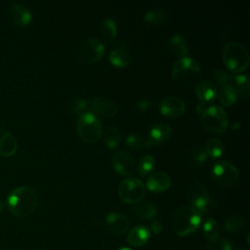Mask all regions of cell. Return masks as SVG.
I'll use <instances>...</instances> for the list:
<instances>
[{
  "instance_id": "obj_1",
  "label": "cell",
  "mask_w": 250,
  "mask_h": 250,
  "mask_svg": "<svg viewBox=\"0 0 250 250\" xmlns=\"http://www.w3.org/2000/svg\"><path fill=\"white\" fill-rule=\"evenodd\" d=\"M38 197L36 192L27 186H21L14 188L7 197L9 211L16 217H28L36 209Z\"/></svg>"
},
{
  "instance_id": "obj_2",
  "label": "cell",
  "mask_w": 250,
  "mask_h": 250,
  "mask_svg": "<svg viewBox=\"0 0 250 250\" xmlns=\"http://www.w3.org/2000/svg\"><path fill=\"white\" fill-rule=\"evenodd\" d=\"M201 215L192 206L185 205L177 209L172 219V229L179 236H187L197 229Z\"/></svg>"
},
{
  "instance_id": "obj_3",
  "label": "cell",
  "mask_w": 250,
  "mask_h": 250,
  "mask_svg": "<svg viewBox=\"0 0 250 250\" xmlns=\"http://www.w3.org/2000/svg\"><path fill=\"white\" fill-rule=\"evenodd\" d=\"M201 68L197 61L190 57H182L174 63L171 76L180 86L189 87L200 77Z\"/></svg>"
},
{
  "instance_id": "obj_4",
  "label": "cell",
  "mask_w": 250,
  "mask_h": 250,
  "mask_svg": "<svg viewBox=\"0 0 250 250\" xmlns=\"http://www.w3.org/2000/svg\"><path fill=\"white\" fill-rule=\"evenodd\" d=\"M223 61L229 70L242 72L249 64V52L241 43L229 41L223 48Z\"/></svg>"
},
{
  "instance_id": "obj_5",
  "label": "cell",
  "mask_w": 250,
  "mask_h": 250,
  "mask_svg": "<svg viewBox=\"0 0 250 250\" xmlns=\"http://www.w3.org/2000/svg\"><path fill=\"white\" fill-rule=\"evenodd\" d=\"M76 132L85 142H97L103 133V123L94 112L86 111L76 121Z\"/></svg>"
},
{
  "instance_id": "obj_6",
  "label": "cell",
  "mask_w": 250,
  "mask_h": 250,
  "mask_svg": "<svg viewBox=\"0 0 250 250\" xmlns=\"http://www.w3.org/2000/svg\"><path fill=\"white\" fill-rule=\"evenodd\" d=\"M202 126L209 132L223 133L228 127V114L220 105H210L201 112Z\"/></svg>"
},
{
  "instance_id": "obj_7",
  "label": "cell",
  "mask_w": 250,
  "mask_h": 250,
  "mask_svg": "<svg viewBox=\"0 0 250 250\" xmlns=\"http://www.w3.org/2000/svg\"><path fill=\"white\" fill-rule=\"evenodd\" d=\"M212 180L223 188H229L234 185L238 180V170L234 164L227 160L215 162L211 168Z\"/></svg>"
},
{
  "instance_id": "obj_8",
  "label": "cell",
  "mask_w": 250,
  "mask_h": 250,
  "mask_svg": "<svg viewBox=\"0 0 250 250\" xmlns=\"http://www.w3.org/2000/svg\"><path fill=\"white\" fill-rule=\"evenodd\" d=\"M146 192L144 183L136 177L122 180L118 186V195L126 203H137L142 200Z\"/></svg>"
},
{
  "instance_id": "obj_9",
  "label": "cell",
  "mask_w": 250,
  "mask_h": 250,
  "mask_svg": "<svg viewBox=\"0 0 250 250\" xmlns=\"http://www.w3.org/2000/svg\"><path fill=\"white\" fill-rule=\"evenodd\" d=\"M187 197L198 212H205L210 203V193L207 188L199 181L192 180L187 188Z\"/></svg>"
},
{
  "instance_id": "obj_10",
  "label": "cell",
  "mask_w": 250,
  "mask_h": 250,
  "mask_svg": "<svg viewBox=\"0 0 250 250\" xmlns=\"http://www.w3.org/2000/svg\"><path fill=\"white\" fill-rule=\"evenodd\" d=\"M104 43L95 37L86 38L78 48V58L82 62L93 63L98 62L104 54Z\"/></svg>"
},
{
  "instance_id": "obj_11",
  "label": "cell",
  "mask_w": 250,
  "mask_h": 250,
  "mask_svg": "<svg viewBox=\"0 0 250 250\" xmlns=\"http://www.w3.org/2000/svg\"><path fill=\"white\" fill-rule=\"evenodd\" d=\"M160 112L168 117H177L186 110V103L180 97L169 95L159 102Z\"/></svg>"
},
{
  "instance_id": "obj_12",
  "label": "cell",
  "mask_w": 250,
  "mask_h": 250,
  "mask_svg": "<svg viewBox=\"0 0 250 250\" xmlns=\"http://www.w3.org/2000/svg\"><path fill=\"white\" fill-rule=\"evenodd\" d=\"M112 165L116 172L129 176L134 172L135 160L128 151L118 150L112 157Z\"/></svg>"
},
{
  "instance_id": "obj_13",
  "label": "cell",
  "mask_w": 250,
  "mask_h": 250,
  "mask_svg": "<svg viewBox=\"0 0 250 250\" xmlns=\"http://www.w3.org/2000/svg\"><path fill=\"white\" fill-rule=\"evenodd\" d=\"M146 186L151 191L161 192L170 188L171 178L166 172L155 171L148 175Z\"/></svg>"
},
{
  "instance_id": "obj_14",
  "label": "cell",
  "mask_w": 250,
  "mask_h": 250,
  "mask_svg": "<svg viewBox=\"0 0 250 250\" xmlns=\"http://www.w3.org/2000/svg\"><path fill=\"white\" fill-rule=\"evenodd\" d=\"M92 108L96 113L105 117H112L118 111L117 104L109 98L98 96L92 100Z\"/></svg>"
},
{
  "instance_id": "obj_15",
  "label": "cell",
  "mask_w": 250,
  "mask_h": 250,
  "mask_svg": "<svg viewBox=\"0 0 250 250\" xmlns=\"http://www.w3.org/2000/svg\"><path fill=\"white\" fill-rule=\"evenodd\" d=\"M8 11L13 23L17 26H25L29 24L32 20L30 11L21 3L11 4Z\"/></svg>"
},
{
  "instance_id": "obj_16",
  "label": "cell",
  "mask_w": 250,
  "mask_h": 250,
  "mask_svg": "<svg viewBox=\"0 0 250 250\" xmlns=\"http://www.w3.org/2000/svg\"><path fill=\"white\" fill-rule=\"evenodd\" d=\"M108 229L118 235L125 233L129 229L128 218L118 212H111L106 216L105 219Z\"/></svg>"
},
{
  "instance_id": "obj_17",
  "label": "cell",
  "mask_w": 250,
  "mask_h": 250,
  "mask_svg": "<svg viewBox=\"0 0 250 250\" xmlns=\"http://www.w3.org/2000/svg\"><path fill=\"white\" fill-rule=\"evenodd\" d=\"M18 150V142L15 136L5 130L0 129V155L1 156H12Z\"/></svg>"
},
{
  "instance_id": "obj_18",
  "label": "cell",
  "mask_w": 250,
  "mask_h": 250,
  "mask_svg": "<svg viewBox=\"0 0 250 250\" xmlns=\"http://www.w3.org/2000/svg\"><path fill=\"white\" fill-rule=\"evenodd\" d=\"M195 93L200 103L207 104L216 99L218 90L213 82L209 80H203L196 85Z\"/></svg>"
},
{
  "instance_id": "obj_19",
  "label": "cell",
  "mask_w": 250,
  "mask_h": 250,
  "mask_svg": "<svg viewBox=\"0 0 250 250\" xmlns=\"http://www.w3.org/2000/svg\"><path fill=\"white\" fill-rule=\"evenodd\" d=\"M171 127L163 122H158L153 124L148 133V138L152 143L164 144L171 137Z\"/></svg>"
},
{
  "instance_id": "obj_20",
  "label": "cell",
  "mask_w": 250,
  "mask_h": 250,
  "mask_svg": "<svg viewBox=\"0 0 250 250\" xmlns=\"http://www.w3.org/2000/svg\"><path fill=\"white\" fill-rule=\"evenodd\" d=\"M149 239V230L144 226H136L129 230L127 240L131 246L140 247L145 245Z\"/></svg>"
},
{
  "instance_id": "obj_21",
  "label": "cell",
  "mask_w": 250,
  "mask_h": 250,
  "mask_svg": "<svg viewBox=\"0 0 250 250\" xmlns=\"http://www.w3.org/2000/svg\"><path fill=\"white\" fill-rule=\"evenodd\" d=\"M133 210L135 214L146 220H151L154 219L157 215V210L156 207L148 200H140L137 203L134 204Z\"/></svg>"
},
{
  "instance_id": "obj_22",
  "label": "cell",
  "mask_w": 250,
  "mask_h": 250,
  "mask_svg": "<svg viewBox=\"0 0 250 250\" xmlns=\"http://www.w3.org/2000/svg\"><path fill=\"white\" fill-rule=\"evenodd\" d=\"M169 49L177 56H183L188 53V44L186 38L181 34H174L170 37L168 41Z\"/></svg>"
},
{
  "instance_id": "obj_23",
  "label": "cell",
  "mask_w": 250,
  "mask_h": 250,
  "mask_svg": "<svg viewBox=\"0 0 250 250\" xmlns=\"http://www.w3.org/2000/svg\"><path fill=\"white\" fill-rule=\"evenodd\" d=\"M99 30L105 41H111L117 34L115 21L111 18H104L99 24Z\"/></svg>"
},
{
  "instance_id": "obj_24",
  "label": "cell",
  "mask_w": 250,
  "mask_h": 250,
  "mask_svg": "<svg viewBox=\"0 0 250 250\" xmlns=\"http://www.w3.org/2000/svg\"><path fill=\"white\" fill-rule=\"evenodd\" d=\"M108 59L115 66H125L130 62V55L124 48H115L108 54Z\"/></svg>"
},
{
  "instance_id": "obj_25",
  "label": "cell",
  "mask_w": 250,
  "mask_h": 250,
  "mask_svg": "<svg viewBox=\"0 0 250 250\" xmlns=\"http://www.w3.org/2000/svg\"><path fill=\"white\" fill-rule=\"evenodd\" d=\"M126 144L132 149H142L151 146L153 143L149 140V138L146 139L137 133H131L126 137Z\"/></svg>"
},
{
  "instance_id": "obj_26",
  "label": "cell",
  "mask_w": 250,
  "mask_h": 250,
  "mask_svg": "<svg viewBox=\"0 0 250 250\" xmlns=\"http://www.w3.org/2000/svg\"><path fill=\"white\" fill-rule=\"evenodd\" d=\"M232 86L235 89L236 94L241 98L249 97V80L245 74L233 75Z\"/></svg>"
},
{
  "instance_id": "obj_27",
  "label": "cell",
  "mask_w": 250,
  "mask_h": 250,
  "mask_svg": "<svg viewBox=\"0 0 250 250\" xmlns=\"http://www.w3.org/2000/svg\"><path fill=\"white\" fill-rule=\"evenodd\" d=\"M204 148L208 155L212 157H219L225 151V146L222 140L218 138H210L205 142Z\"/></svg>"
},
{
  "instance_id": "obj_28",
  "label": "cell",
  "mask_w": 250,
  "mask_h": 250,
  "mask_svg": "<svg viewBox=\"0 0 250 250\" xmlns=\"http://www.w3.org/2000/svg\"><path fill=\"white\" fill-rule=\"evenodd\" d=\"M218 98L222 104L224 105H230L232 104L237 97V94L235 92V89L232 85H226L221 86L219 92H218Z\"/></svg>"
},
{
  "instance_id": "obj_29",
  "label": "cell",
  "mask_w": 250,
  "mask_h": 250,
  "mask_svg": "<svg viewBox=\"0 0 250 250\" xmlns=\"http://www.w3.org/2000/svg\"><path fill=\"white\" fill-rule=\"evenodd\" d=\"M120 139H121V133L116 126H109L105 130L104 141V144L109 148H113L117 146L120 142Z\"/></svg>"
},
{
  "instance_id": "obj_30",
  "label": "cell",
  "mask_w": 250,
  "mask_h": 250,
  "mask_svg": "<svg viewBox=\"0 0 250 250\" xmlns=\"http://www.w3.org/2000/svg\"><path fill=\"white\" fill-rule=\"evenodd\" d=\"M203 234L208 240H213L220 237L219 224L212 218L207 219L203 224Z\"/></svg>"
},
{
  "instance_id": "obj_31",
  "label": "cell",
  "mask_w": 250,
  "mask_h": 250,
  "mask_svg": "<svg viewBox=\"0 0 250 250\" xmlns=\"http://www.w3.org/2000/svg\"><path fill=\"white\" fill-rule=\"evenodd\" d=\"M154 165H155V160L152 155H150V154L143 155L139 159L138 164H137V170H138L139 175L145 176V175L148 174L154 168Z\"/></svg>"
},
{
  "instance_id": "obj_32",
  "label": "cell",
  "mask_w": 250,
  "mask_h": 250,
  "mask_svg": "<svg viewBox=\"0 0 250 250\" xmlns=\"http://www.w3.org/2000/svg\"><path fill=\"white\" fill-rule=\"evenodd\" d=\"M146 21L151 24H160L165 21L166 14L162 9L158 8H151L145 13L144 16Z\"/></svg>"
},
{
  "instance_id": "obj_33",
  "label": "cell",
  "mask_w": 250,
  "mask_h": 250,
  "mask_svg": "<svg viewBox=\"0 0 250 250\" xmlns=\"http://www.w3.org/2000/svg\"><path fill=\"white\" fill-rule=\"evenodd\" d=\"M244 226H245V219L240 215H233L229 217L225 223L226 229L229 232H232V233L239 232L240 230L243 229Z\"/></svg>"
},
{
  "instance_id": "obj_34",
  "label": "cell",
  "mask_w": 250,
  "mask_h": 250,
  "mask_svg": "<svg viewBox=\"0 0 250 250\" xmlns=\"http://www.w3.org/2000/svg\"><path fill=\"white\" fill-rule=\"evenodd\" d=\"M67 107L70 111H72L75 114H83L87 111L88 108V103L85 99L81 97H73L71 98L67 103Z\"/></svg>"
},
{
  "instance_id": "obj_35",
  "label": "cell",
  "mask_w": 250,
  "mask_h": 250,
  "mask_svg": "<svg viewBox=\"0 0 250 250\" xmlns=\"http://www.w3.org/2000/svg\"><path fill=\"white\" fill-rule=\"evenodd\" d=\"M207 156L208 154L203 146L197 145L193 146V148L191 149L190 160L194 165H201L202 163H204L205 160L207 159Z\"/></svg>"
},
{
  "instance_id": "obj_36",
  "label": "cell",
  "mask_w": 250,
  "mask_h": 250,
  "mask_svg": "<svg viewBox=\"0 0 250 250\" xmlns=\"http://www.w3.org/2000/svg\"><path fill=\"white\" fill-rule=\"evenodd\" d=\"M205 250H231V244L227 239L218 237L216 239L209 240L205 246Z\"/></svg>"
},
{
  "instance_id": "obj_37",
  "label": "cell",
  "mask_w": 250,
  "mask_h": 250,
  "mask_svg": "<svg viewBox=\"0 0 250 250\" xmlns=\"http://www.w3.org/2000/svg\"><path fill=\"white\" fill-rule=\"evenodd\" d=\"M214 77L216 80L222 85H232V80H233V75H231L229 72H228L225 69L219 68L214 70Z\"/></svg>"
},
{
  "instance_id": "obj_38",
  "label": "cell",
  "mask_w": 250,
  "mask_h": 250,
  "mask_svg": "<svg viewBox=\"0 0 250 250\" xmlns=\"http://www.w3.org/2000/svg\"><path fill=\"white\" fill-rule=\"evenodd\" d=\"M149 106H150V102L147 100H145V99L139 100L136 103V107H137V109H140V110H146Z\"/></svg>"
},
{
  "instance_id": "obj_39",
  "label": "cell",
  "mask_w": 250,
  "mask_h": 250,
  "mask_svg": "<svg viewBox=\"0 0 250 250\" xmlns=\"http://www.w3.org/2000/svg\"><path fill=\"white\" fill-rule=\"evenodd\" d=\"M150 229L155 232V233H159L162 229V225L158 220H153L150 224Z\"/></svg>"
},
{
  "instance_id": "obj_40",
  "label": "cell",
  "mask_w": 250,
  "mask_h": 250,
  "mask_svg": "<svg viewBox=\"0 0 250 250\" xmlns=\"http://www.w3.org/2000/svg\"><path fill=\"white\" fill-rule=\"evenodd\" d=\"M3 207H4V203L0 200V212L2 211V209H3Z\"/></svg>"
},
{
  "instance_id": "obj_41",
  "label": "cell",
  "mask_w": 250,
  "mask_h": 250,
  "mask_svg": "<svg viewBox=\"0 0 250 250\" xmlns=\"http://www.w3.org/2000/svg\"><path fill=\"white\" fill-rule=\"evenodd\" d=\"M118 250H132V249H130V248H126V247H122V248H119Z\"/></svg>"
}]
</instances>
